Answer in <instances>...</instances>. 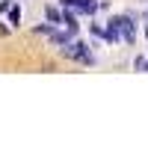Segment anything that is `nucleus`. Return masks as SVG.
Here are the masks:
<instances>
[{
    "label": "nucleus",
    "mask_w": 148,
    "mask_h": 148,
    "mask_svg": "<svg viewBox=\"0 0 148 148\" xmlns=\"http://www.w3.org/2000/svg\"><path fill=\"white\" fill-rule=\"evenodd\" d=\"M62 51L68 53V56H74V59H80V62H89V51H86V45H65Z\"/></svg>",
    "instance_id": "obj_1"
},
{
    "label": "nucleus",
    "mask_w": 148,
    "mask_h": 148,
    "mask_svg": "<svg viewBox=\"0 0 148 148\" xmlns=\"http://www.w3.org/2000/svg\"><path fill=\"white\" fill-rule=\"evenodd\" d=\"M62 6H71V9H77V12H89V15L98 9L95 0H62Z\"/></svg>",
    "instance_id": "obj_2"
},
{
    "label": "nucleus",
    "mask_w": 148,
    "mask_h": 148,
    "mask_svg": "<svg viewBox=\"0 0 148 148\" xmlns=\"http://www.w3.org/2000/svg\"><path fill=\"white\" fill-rule=\"evenodd\" d=\"M113 21L119 24V30L125 33V42H130V45L136 42V36H133V24H130V18H113Z\"/></svg>",
    "instance_id": "obj_3"
},
{
    "label": "nucleus",
    "mask_w": 148,
    "mask_h": 148,
    "mask_svg": "<svg viewBox=\"0 0 148 148\" xmlns=\"http://www.w3.org/2000/svg\"><path fill=\"white\" fill-rule=\"evenodd\" d=\"M18 21H21V9L15 6V9H12V24H18Z\"/></svg>",
    "instance_id": "obj_4"
}]
</instances>
